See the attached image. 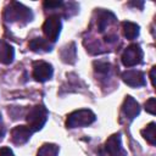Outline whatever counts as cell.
<instances>
[{"mask_svg":"<svg viewBox=\"0 0 156 156\" xmlns=\"http://www.w3.org/2000/svg\"><path fill=\"white\" fill-rule=\"evenodd\" d=\"M4 18L9 22H23L27 23L29 21H32L33 18V13L30 11V9L26 7L24 5L20 4V2H10V5L5 9L4 12Z\"/></svg>","mask_w":156,"mask_h":156,"instance_id":"1","label":"cell"},{"mask_svg":"<svg viewBox=\"0 0 156 156\" xmlns=\"http://www.w3.org/2000/svg\"><path fill=\"white\" fill-rule=\"evenodd\" d=\"M95 113L90 110H77L67 116V128H80L91 124L95 121Z\"/></svg>","mask_w":156,"mask_h":156,"instance_id":"2","label":"cell"},{"mask_svg":"<svg viewBox=\"0 0 156 156\" xmlns=\"http://www.w3.org/2000/svg\"><path fill=\"white\" fill-rule=\"evenodd\" d=\"M48 110L43 106V105H35L33 106L29 112L27 113V123H28V127L33 130V132H37V130H40L44 124L46 123L48 121Z\"/></svg>","mask_w":156,"mask_h":156,"instance_id":"3","label":"cell"},{"mask_svg":"<svg viewBox=\"0 0 156 156\" xmlns=\"http://www.w3.org/2000/svg\"><path fill=\"white\" fill-rule=\"evenodd\" d=\"M144 57V52L138 44H132L126 48V50L122 54V63L126 67H133L139 63H141Z\"/></svg>","mask_w":156,"mask_h":156,"instance_id":"4","label":"cell"},{"mask_svg":"<svg viewBox=\"0 0 156 156\" xmlns=\"http://www.w3.org/2000/svg\"><path fill=\"white\" fill-rule=\"evenodd\" d=\"M61 27H62L61 20L57 15L49 16L43 24V32L46 37V40L48 41H56L58 35H60Z\"/></svg>","mask_w":156,"mask_h":156,"instance_id":"5","label":"cell"},{"mask_svg":"<svg viewBox=\"0 0 156 156\" xmlns=\"http://www.w3.org/2000/svg\"><path fill=\"white\" fill-rule=\"evenodd\" d=\"M52 66L45 61H38L33 65V78L37 82H46L52 77Z\"/></svg>","mask_w":156,"mask_h":156,"instance_id":"6","label":"cell"},{"mask_svg":"<svg viewBox=\"0 0 156 156\" xmlns=\"http://www.w3.org/2000/svg\"><path fill=\"white\" fill-rule=\"evenodd\" d=\"M105 150L107 152L108 156H126V150L122 146V141H121V134H113L111 135L106 144H105Z\"/></svg>","mask_w":156,"mask_h":156,"instance_id":"7","label":"cell"},{"mask_svg":"<svg viewBox=\"0 0 156 156\" xmlns=\"http://www.w3.org/2000/svg\"><path fill=\"white\" fill-rule=\"evenodd\" d=\"M122 80L129 85V87H143L145 85L146 80H145V76L143 72L140 71H136V69H128V71H124L122 73Z\"/></svg>","mask_w":156,"mask_h":156,"instance_id":"8","label":"cell"},{"mask_svg":"<svg viewBox=\"0 0 156 156\" xmlns=\"http://www.w3.org/2000/svg\"><path fill=\"white\" fill-rule=\"evenodd\" d=\"M33 133L34 132L28 126H16L11 130V140L16 145H23L30 139Z\"/></svg>","mask_w":156,"mask_h":156,"instance_id":"9","label":"cell"},{"mask_svg":"<svg viewBox=\"0 0 156 156\" xmlns=\"http://www.w3.org/2000/svg\"><path fill=\"white\" fill-rule=\"evenodd\" d=\"M122 112L128 119L135 118L140 112V106L136 102V100L132 96H127L124 99V102L122 105Z\"/></svg>","mask_w":156,"mask_h":156,"instance_id":"10","label":"cell"},{"mask_svg":"<svg viewBox=\"0 0 156 156\" xmlns=\"http://www.w3.org/2000/svg\"><path fill=\"white\" fill-rule=\"evenodd\" d=\"M13 58H15L13 48L5 40H0V62L4 65H9L13 61Z\"/></svg>","mask_w":156,"mask_h":156,"instance_id":"11","label":"cell"},{"mask_svg":"<svg viewBox=\"0 0 156 156\" xmlns=\"http://www.w3.org/2000/svg\"><path fill=\"white\" fill-rule=\"evenodd\" d=\"M29 48L30 50L35 51V52H39V51H44V52H48L51 50V45L50 43L46 40V39H43V38H34L29 41Z\"/></svg>","mask_w":156,"mask_h":156,"instance_id":"12","label":"cell"},{"mask_svg":"<svg viewBox=\"0 0 156 156\" xmlns=\"http://www.w3.org/2000/svg\"><path fill=\"white\" fill-rule=\"evenodd\" d=\"M61 58L66 63H74L76 62L77 55H76V45H74V43H71V44L66 45L61 50Z\"/></svg>","mask_w":156,"mask_h":156,"instance_id":"13","label":"cell"},{"mask_svg":"<svg viewBox=\"0 0 156 156\" xmlns=\"http://www.w3.org/2000/svg\"><path fill=\"white\" fill-rule=\"evenodd\" d=\"M122 29H123V34L127 39H135L139 35V26L133 22H128V21L123 22Z\"/></svg>","mask_w":156,"mask_h":156,"instance_id":"14","label":"cell"},{"mask_svg":"<svg viewBox=\"0 0 156 156\" xmlns=\"http://www.w3.org/2000/svg\"><path fill=\"white\" fill-rule=\"evenodd\" d=\"M115 21V16L108 11H101L98 17V29L99 32H104L105 28L110 24V22Z\"/></svg>","mask_w":156,"mask_h":156,"instance_id":"15","label":"cell"},{"mask_svg":"<svg viewBox=\"0 0 156 156\" xmlns=\"http://www.w3.org/2000/svg\"><path fill=\"white\" fill-rule=\"evenodd\" d=\"M141 134L144 136V139L151 144V145H156V124L154 122L149 123L146 126V128H144L141 130Z\"/></svg>","mask_w":156,"mask_h":156,"instance_id":"16","label":"cell"},{"mask_svg":"<svg viewBox=\"0 0 156 156\" xmlns=\"http://www.w3.org/2000/svg\"><path fill=\"white\" fill-rule=\"evenodd\" d=\"M58 146L56 144H44L39 150L37 156H57Z\"/></svg>","mask_w":156,"mask_h":156,"instance_id":"17","label":"cell"},{"mask_svg":"<svg viewBox=\"0 0 156 156\" xmlns=\"http://www.w3.org/2000/svg\"><path fill=\"white\" fill-rule=\"evenodd\" d=\"M94 67H95V71L96 72H99V73H107L108 71H110V63H107V62H101V61H99V62H94Z\"/></svg>","mask_w":156,"mask_h":156,"instance_id":"18","label":"cell"},{"mask_svg":"<svg viewBox=\"0 0 156 156\" xmlns=\"http://www.w3.org/2000/svg\"><path fill=\"white\" fill-rule=\"evenodd\" d=\"M145 110L151 113V115H155V110H156V100L155 98H150L146 102H145Z\"/></svg>","mask_w":156,"mask_h":156,"instance_id":"19","label":"cell"},{"mask_svg":"<svg viewBox=\"0 0 156 156\" xmlns=\"http://www.w3.org/2000/svg\"><path fill=\"white\" fill-rule=\"evenodd\" d=\"M62 5L61 1H44V7L46 9H54V7H60Z\"/></svg>","mask_w":156,"mask_h":156,"instance_id":"20","label":"cell"},{"mask_svg":"<svg viewBox=\"0 0 156 156\" xmlns=\"http://www.w3.org/2000/svg\"><path fill=\"white\" fill-rule=\"evenodd\" d=\"M0 156H15V155H13V152L10 147L4 146V147L0 149Z\"/></svg>","mask_w":156,"mask_h":156,"instance_id":"21","label":"cell"},{"mask_svg":"<svg viewBox=\"0 0 156 156\" xmlns=\"http://www.w3.org/2000/svg\"><path fill=\"white\" fill-rule=\"evenodd\" d=\"M116 40H117V37L116 35H107V37H105V41L106 43H113Z\"/></svg>","mask_w":156,"mask_h":156,"instance_id":"22","label":"cell"},{"mask_svg":"<svg viewBox=\"0 0 156 156\" xmlns=\"http://www.w3.org/2000/svg\"><path fill=\"white\" fill-rule=\"evenodd\" d=\"M155 71H156V67H152L150 71V79H151L152 85H155Z\"/></svg>","mask_w":156,"mask_h":156,"instance_id":"23","label":"cell"},{"mask_svg":"<svg viewBox=\"0 0 156 156\" xmlns=\"http://www.w3.org/2000/svg\"><path fill=\"white\" fill-rule=\"evenodd\" d=\"M5 133V127H4V123H2V118L0 116V136H2Z\"/></svg>","mask_w":156,"mask_h":156,"instance_id":"24","label":"cell"}]
</instances>
